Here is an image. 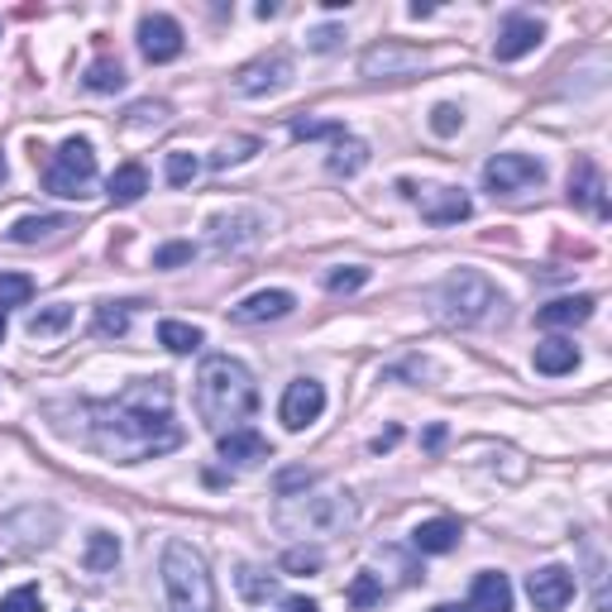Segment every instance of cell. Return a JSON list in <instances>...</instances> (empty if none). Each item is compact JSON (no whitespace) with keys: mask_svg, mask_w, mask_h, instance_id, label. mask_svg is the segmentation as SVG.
Here are the masks:
<instances>
[{"mask_svg":"<svg viewBox=\"0 0 612 612\" xmlns=\"http://www.w3.org/2000/svg\"><path fill=\"white\" fill-rule=\"evenodd\" d=\"M282 612H321L316 598H282Z\"/></svg>","mask_w":612,"mask_h":612,"instance_id":"46","label":"cell"},{"mask_svg":"<svg viewBox=\"0 0 612 612\" xmlns=\"http://www.w3.org/2000/svg\"><path fill=\"white\" fill-rule=\"evenodd\" d=\"M321 412H325V388L316 379H292L288 383V393H282V426L288 431H307L311 422H321Z\"/></svg>","mask_w":612,"mask_h":612,"instance_id":"10","label":"cell"},{"mask_svg":"<svg viewBox=\"0 0 612 612\" xmlns=\"http://www.w3.org/2000/svg\"><path fill=\"white\" fill-rule=\"evenodd\" d=\"M464 527L454 522V517H431V522H422L412 531V551L416 555H450L454 545H460Z\"/></svg>","mask_w":612,"mask_h":612,"instance_id":"19","label":"cell"},{"mask_svg":"<svg viewBox=\"0 0 612 612\" xmlns=\"http://www.w3.org/2000/svg\"><path fill=\"white\" fill-rule=\"evenodd\" d=\"M469 603L478 612H512V584H507V575H498V569H484V575H474Z\"/></svg>","mask_w":612,"mask_h":612,"instance_id":"21","label":"cell"},{"mask_svg":"<svg viewBox=\"0 0 612 612\" xmlns=\"http://www.w3.org/2000/svg\"><path fill=\"white\" fill-rule=\"evenodd\" d=\"M82 565L91 569V575H106V569H115V565H120V541H115L111 531H91Z\"/></svg>","mask_w":612,"mask_h":612,"instance_id":"27","label":"cell"},{"mask_svg":"<svg viewBox=\"0 0 612 612\" xmlns=\"http://www.w3.org/2000/svg\"><path fill=\"white\" fill-rule=\"evenodd\" d=\"M292 307H297V297H292V292L268 288V292L244 297L240 307H230V321H234V325H264V321H282V316H292Z\"/></svg>","mask_w":612,"mask_h":612,"instance_id":"17","label":"cell"},{"mask_svg":"<svg viewBox=\"0 0 612 612\" xmlns=\"http://www.w3.org/2000/svg\"><path fill=\"white\" fill-rule=\"evenodd\" d=\"M593 307H598V297L589 292H579V297H555V302H545L536 311V325H545V331H565V325H584L593 316Z\"/></svg>","mask_w":612,"mask_h":612,"instance_id":"20","label":"cell"},{"mask_svg":"<svg viewBox=\"0 0 612 612\" xmlns=\"http://www.w3.org/2000/svg\"><path fill=\"white\" fill-rule=\"evenodd\" d=\"M527 598L536 612H559L569 608V598H575V569L565 565H541L527 575Z\"/></svg>","mask_w":612,"mask_h":612,"instance_id":"8","label":"cell"},{"mask_svg":"<svg viewBox=\"0 0 612 612\" xmlns=\"http://www.w3.org/2000/svg\"><path fill=\"white\" fill-rule=\"evenodd\" d=\"M258 234H264V220L254 211H234V216H216L211 220V254L226 258V254H240L258 244Z\"/></svg>","mask_w":612,"mask_h":612,"instance_id":"13","label":"cell"},{"mask_svg":"<svg viewBox=\"0 0 612 612\" xmlns=\"http://www.w3.org/2000/svg\"><path fill=\"white\" fill-rule=\"evenodd\" d=\"M129 125H163L168 120V101H135V106L125 111Z\"/></svg>","mask_w":612,"mask_h":612,"instance_id":"41","label":"cell"},{"mask_svg":"<svg viewBox=\"0 0 612 612\" xmlns=\"http://www.w3.org/2000/svg\"><path fill=\"white\" fill-rule=\"evenodd\" d=\"M412 201L422 206V220L426 226H460V220H469V197L460 187H431V192H412Z\"/></svg>","mask_w":612,"mask_h":612,"instance_id":"16","label":"cell"},{"mask_svg":"<svg viewBox=\"0 0 612 612\" xmlns=\"http://www.w3.org/2000/svg\"><path fill=\"white\" fill-rule=\"evenodd\" d=\"M0 612H44V593H38V584H20V589H10L0 598Z\"/></svg>","mask_w":612,"mask_h":612,"instance_id":"36","label":"cell"},{"mask_svg":"<svg viewBox=\"0 0 612 612\" xmlns=\"http://www.w3.org/2000/svg\"><path fill=\"white\" fill-rule=\"evenodd\" d=\"M397 440H402V426H388V431H383V436H373V454H383V450H393V446H397Z\"/></svg>","mask_w":612,"mask_h":612,"instance_id":"45","label":"cell"},{"mask_svg":"<svg viewBox=\"0 0 612 612\" xmlns=\"http://www.w3.org/2000/svg\"><path fill=\"white\" fill-rule=\"evenodd\" d=\"M340 30H335V24H325V30H316V34H311L307 38V44H311V54H335V48H340Z\"/></svg>","mask_w":612,"mask_h":612,"instance_id":"43","label":"cell"},{"mask_svg":"<svg viewBox=\"0 0 612 612\" xmlns=\"http://www.w3.org/2000/svg\"><path fill=\"white\" fill-rule=\"evenodd\" d=\"M182 24L173 15H145L139 20V54H145L149 62H173L182 58Z\"/></svg>","mask_w":612,"mask_h":612,"instance_id":"14","label":"cell"},{"mask_svg":"<svg viewBox=\"0 0 612 612\" xmlns=\"http://www.w3.org/2000/svg\"><path fill=\"white\" fill-rule=\"evenodd\" d=\"M254 153H258V139L240 135V139H230V145H220V149L211 153V168H230V163H244V159H254Z\"/></svg>","mask_w":612,"mask_h":612,"instance_id":"37","label":"cell"},{"mask_svg":"<svg viewBox=\"0 0 612 612\" xmlns=\"http://www.w3.org/2000/svg\"><path fill=\"white\" fill-rule=\"evenodd\" d=\"M431 612H469V608H460V603H440V608H431Z\"/></svg>","mask_w":612,"mask_h":612,"instance_id":"48","label":"cell"},{"mask_svg":"<svg viewBox=\"0 0 612 612\" xmlns=\"http://www.w3.org/2000/svg\"><path fill=\"white\" fill-rule=\"evenodd\" d=\"M201 325H187V321H163L159 325V345L168 349V355H197L201 349Z\"/></svg>","mask_w":612,"mask_h":612,"instance_id":"28","label":"cell"},{"mask_svg":"<svg viewBox=\"0 0 612 612\" xmlns=\"http://www.w3.org/2000/svg\"><path fill=\"white\" fill-rule=\"evenodd\" d=\"M569 201H575L579 211H589L593 220H608V216H612L603 173H598L593 159H575V168H569Z\"/></svg>","mask_w":612,"mask_h":612,"instance_id":"15","label":"cell"},{"mask_svg":"<svg viewBox=\"0 0 612 612\" xmlns=\"http://www.w3.org/2000/svg\"><path fill=\"white\" fill-rule=\"evenodd\" d=\"M125 62L120 58H96L86 68V91H96V96H111V91H125Z\"/></svg>","mask_w":612,"mask_h":612,"instance_id":"29","label":"cell"},{"mask_svg":"<svg viewBox=\"0 0 612 612\" xmlns=\"http://www.w3.org/2000/svg\"><path fill=\"white\" fill-rule=\"evenodd\" d=\"M163 173H168L173 187H187V182L201 173V159H197V153H187V149H173V153H168V163H163Z\"/></svg>","mask_w":612,"mask_h":612,"instance_id":"33","label":"cell"},{"mask_svg":"<svg viewBox=\"0 0 612 612\" xmlns=\"http://www.w3.org/2000/svg\"><path fill=\"white\" fill-rule=\"evenodd\" d=\"M541 38H545V24L536 15H507L498 38H493V58H498V62H517V58L536 54Z\"/></svg>","mask_w":612,"mask_h":612,"instance_id":"11","label":"cell"},{"mask_svg":"<svg viewBox=\"0 0 612 612\" xmlns=\"http://www.w3.org/2000/svg\"><path fill=\"white\" fill-rule=\"evenodd\" d=\"M531 363H536V373H545V379H559V373L579 369V349L569 340H541L536 355H531Z\"/></svg>","mask_w":612,"mask_h":612,"instance_id":"22","label":"cell"},{"mask_svg":"<svg viewBox=\"0 0 612 612\" xmlns=\"http://www.w3.org/2000/svg\"><path fill=\"white\" fill-rule=\"evenodd\" d=\"M62 230H72V220L68 216H24L10 226V240L15 244H38V240H54V234Z\"/></svg>","mask_w":612,"mask_h":612,"instance_id":"24","label":"cell"},{"mask_svg":"<svg viewBox=\"0 0 612 612\" xmlns=\"http://www.w3.org/2000/svg\"><path fill=\"white\" fill-rule=\"evenodd\" d=\"M106 192H111V201L115 206H129V201H139L149 192V173H145V163H120L111 173L106 182Z\"/></svg>","mask_w":612,"mask_h":612,"instance_id":"23","label":"cell"},{"mask_svg":"<svg viewBox=\"0 0 612 612\" xmlns=\"http://www.w3.org/2000/svg\"><path fill=\"white\" fill-rule=\"evenodd\" d=\"M292 82V58L288 54H268V58H254L244 62L240 77H234V91L240 96H273Z\"/></svg>","mask_w":612,"mask_h":612,"instance_id":"9","label":"cell"},{"mask_svg":"<svg viewBox=\"0 0 612 612\" xmlns=\"http://www.w3.org/2000/svg\"><path fill=\"white\" fill-rule=\"evenodd\" d=\"M258 412V383L240 359L211 355L197 373V416L206 431L226 436L234 426H244Z\"/></svg>","mask_w":612,"mask_h":612,"instance_id":"2","label":"cell"},{"mask_svg":"<svg viewBox=\"0 0 612 612\" xmlns=\"http://www.w3.org/2000/svg\"><path fill=\"white\" fill-rule=\"evenodd\" d=\"M220 460L226 464H264V460H273V446L264 436L254 431V426H234V431H226L220 436Z\"/></svg>","mask_w":612,"mask_h":612,"instance_id":"18","label":"cell"},{"mask_svg":"<svg viewBox=\"0 0 612 612\" xmlns=\"http://www.w3.org/2000/svg\"><path fill=\"white\" fill-rule=\"evenodd\" d=\"M416 68H426V54L412 44H393V38H383V44H373L369 54L359 58V72L363 77H407Z\"/></svg>","mask_w":612,"mask_h":612,"instance_id":"12","label":"cell"},{"mask_svg":"<svg viewBox=\"0 0 612 612\" xmlns=\"http://www.w3.org/2000/svg\"><path fill=\"white\" fill-rule=\"evenodd\" d=\"M545 182V163L531 153H493L484 163V187L493 197H512V192H531Z\"/></svg>","mask_w":612,"mask_h":612,"instance_id":"7","label":"cell"},{"mask_svg":"<svg viewBox=\"0 0 612 612\" xmlns=\"http://www.w3.org/2000/svg\"><path fill=\"white\" fill-rule=\"evenodd\" d=\"M355 498L349 493H288L278 507H273V522L288 536H340V531L355 527Z\"/></svg>","mask_w":612,"mask_h":612,"instance_id":"3","label":"cell"},{"mask_svg":"<svg viewBox=\"0 0 612 612\" xmlns=\"http://www.w3.org/2000/svg\"><path fill=\"white\" fill-rule=\"evenodd\" d=\"M159 569H163L168 612H220L216 579H211V569H206L201 551H192L187 541H168Z\"/></svg>","mask_w":612,"mask_h":612,"instance_id":"4","label":"cell"},{"mask_svg":"<svg viewBox=\"0 0 612 612\" xmlns=\"http://www.w3.org/2000/svg\"><path fill=\"white\" fill-rule=\"evenodd\" d=\"M68 325H72V307L54 302V307H44V311H34V316H30V335H34V340H48V335L68 331Z\"/></svg>","mask_w":612,"mask_h":612,"instance_id":"30","label":"cell"},{"mask_svg":"<svg viewBox=\"0 0 612 612\" xmlns=\"http://www.w3.org/2000/svg\"><path fill=\"white\" fill-rule=\"evenodd\" d=\"M321 565H325V555L316 545H292V551L282 555V569H288V575H316Z\"/></svg>","mask_w":612,"mask_h":612,"instance_id":"35","label":"cell"},{"mask_svg":"<svg viewBox=\"0 0 612 612\" xmlns=\"http://www.w3.org/2000/svg\"><path fill=\"white\" fill-rule=\"evenodd\" d=\"M91 182H96V149H91V139H68L44 168V187L62 201H86Z\"/></svg>","mask_w":612,"mask_h":612,"instance_id":"6","label":"cell"},{"mask_svg":"<svg viewBox=\"0 0 612 612\" xmlns=\"http://www.w3.org/2000/svg\"><path fill=\"white\" fill-rule=\"evenodd\" d=\"M240 593L250 598V603H268V598L278 593V579L258 575V569H240Z\"/></svg>","mask_w":612,"mask_h":612,"instance_id":"38","label":"cell"},{"mask_svg":"<svg viewBox=\"0 0 612 612\" xmlns=\"http://www.w3.org/2000/svg\"><path fill=\"white\" fill-rule=\"evenodd\" d=\"M460 125H464V111H460V106H450V101H440V106L431 111V129H436L440 139L460 135Z\"/></svg>","mask_w":612,"mask_h":612,"instance_id":"40","label":"cell"},{"mask_svg":"<svg viewBox=\"0 0 612 612\" xmlns=\"http://www.w3.org/2000/svg\"><path fill=\"white\" fill-rule=\"evenodd\" d=\"M34 297V278L30 273H0V311L24 307Z\"/></svg>","mask_w":612,"mask_h":612,"instance_id":"31","label":"cell"},{"mask_svg":"<svg viewBox=\"0 0 612 612\" xmlns=\"http://www.w3.org/2000/svg\"><path fill=\"white\" fill-rule=\"evenodd\" d=\"M363 163H369V145L363 139H335V149H331V159H325V168H331V177H355L363 173Z\"/></svg>","mask_w":612,"mask_h":612,"instance_id":"25","label":"cell"},{"mask_svg":"<svg viewBox=\"0 0 612 612\" xmlns=\"http://www.w3.org/2000/svg\"><path fill=\"white\" fill-rule=\"evenodd\" d=\"M5 331H10V321H5V311H0V345H5Z\"/></svg>","mask_w":612,"mask_h":612,"instance_id":"49","label":"cell"},{"mask_svg":"<svg viewBox=\"0 0 612 612\" xmlns=\"http://www.w3.org/2000/svg\"><path fill=\"white\" fill-rule=\"evenodd\" d=\"M498 307H503V292L493 288V282L484 278V273H474V268L450 273V278L431 292V311H436V321L454 325V331H469V325H484Z\"/></svg>","mask_w":612,"mask_h":612,"instance_id":"5","label":"cell"},{"mask_svg":"<svg viewBox=\"0 0 612 612\" xmlns=\"http://www.w3.org/2000/svg\"><path fill=\"white\" fill-rule=\"evenodd\" d=\"M197 258V244L192 240H173L163 250H153V268H177V264H192Z\"/></svg>","mask_w":612,"mask_h":612,"instance_id":"39","label":"cell"},{"mask_svg":"<svg viewBox=\"0 0 612 612\" xmlns=\"http://www.w3.org/2000/svg\"><path fill=\"white\" fill-rule=\"evenodd\" d=\"M0 182H5V153H0Z\"/></svg>","mask_w":612,"mask_h":612,"instance_id":"50","label":"cell"},{"mask_svg":"<svg viewBox=\"0 0 612 612\" xmlns=\"http://www.w3.org/2000/svg\"><path fill=\"white\" fill-rule=\"evenodd\" d=\"M345 598H349V608H355V612H369V608L383 598V579L363 569V575H355V584H349V593H345Z\"/></svg>","mask_w":612,"mask_h":612,"instance_id":"32","label":"cell"},{"mask_svg":"<svg viewBox=\"0 0 612 612\" xmlns=\"http://www.w3.org/2000/svg\"><path fill=\"white\" fill-rule=\"evenodd\" d=\"M307 484H311V474H307V469H292V474H282V478H278V493L288 498L292 488H307Z\"/></svg>","mask_w":612,"mask_h":612,"instance_id":"44","label":"cell"},{"mask_svg":"<svg viewBox=\"0 0 612 612\" xmlns=\"http://www.w3.org/2000/svg\"><path fill=\"white\" fill-rule=\"evenodd\" d=\"M363 282H369V268H363V264H345V268L325 273V292H335V297H340V292H359Z\"/></svg>","mask_w":612,"mask_h":612,"instance_id":"34","label":"cell"},{"mask_svg":"<svg viewBox=\"0 0 612 612\" xmlns=\"http://www.w3.org/2000/svg\"><path fill=\"white\" fill-rule=\"evenodd\" d=\"M86 440L115 464H145L182 446V426L173 416V383L168 379H135L111 402H91Z\"/></svg>","mask_w":612,"mask_h":612,"instance_id":"1","label":"cell"},{"mask_svg":"<svg viewBox=\"0 0 612 612\" xmlns=\"http://www.w3.org/2000/svg\"><path fill=\"white\" fill-rule=\"evenodd\" d=\"M135 307H139V302H101V307H96V321H91V331H96L101 340H125Z\"/></svg>","mask_w":612,"mask_h":612,"instance_id":"26","label":"cell"},{"mask_svg":"<svg viewBox=\"0 0 612 612\" xmlns=\"http://www.w3.org/2000/svg\"><path fill=\"white\" fill-rule=\"evenodd\" d=\"M292 139H345V125H325V120H292Z\"/></svg>","mask_w":612,"mask_h":612,"instance_id":"42","label":"cell"},{"mask_svg":"<svg viewBox=\"0 0 612 612\" xmlns=\"http://www.w3.org/2000/svg\"><path fill=\"white\" fill-rule=\"evenodd\" d=\"M446 446V426H431V431H426V450H440Z\"/></svg>","mask_w":612,"mask_h":612,"instance_id":"47","label":"cell"}]
</instances>
